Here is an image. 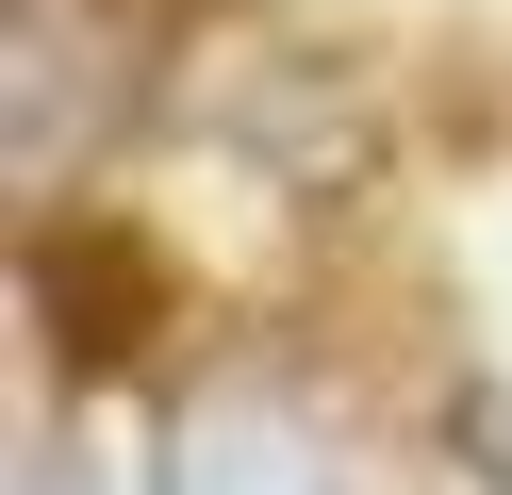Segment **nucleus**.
I'll return each instance as SVG.
<instances>
[{"mask_svg":"<svg viewBox=\"0 0 512 495\" xmlns=\"http://www.w3.org/2000/svg\"><path fill=\"white\" fill-rule=\"evenodd\" d=\"M463 462H479V479L512 495V396H479V413H463Z\"/></svg>","mask_w":512,"mask_h":495,"instance_id":"obj_4","label":"nucleus"},{"mask_svg":"<svg viewBox=\"0 0 512 495\" xmlns=\"http://www.w3.org/2000/svg\"><path fill=\"white\" fill-rule=\"evenodd\" d=\"M17 297H34V330H50V363H67V380H116V363L166 330V264L133 248V215H34Z\"/></svg>","mask_w":512,"mask_h":495,"instance_id":"obj_2","label":"nucleus"},{"mask_svg":"<svg viewBox=\"0 0 512 495\" xmlns=\"http://www.w3.org/2000/svg\"><path fill=\"white\" fill-rule=\"evenodd\" d=\"M34 495H83V479H67V462H34Z\"/></svg>","mask_w":512,"mask_h":495,"instance_id":"obj_5","label":"nucleus"},{"mask_svg":"<svg viewBox=\"0 0 512 495\" xmlns=\"http://www.w3.org/2000/svg\"><path fill=\"white\" fill-rule=\"evenodd\" d=\"M149 50H166V0H0V149H17V182H67L149 99Z\"/></svg>","mask_w":512,"mask_h":495,"instance_id":"obj_1","label":"nucleus"},{"mask_svg":"<svg viewBox=\"0 0 512 495\" xmlns=\"http://www.w3.org/2000/svg\"><path fill=\"white\" fill-rule=\"evenodd\" d=\"M166 495H331V446H314L265 380H215V396H182V429H166Z\"/></svg>","mask_w":512,"mask_h":495,"instance_id":"obj_3","label":"nucleus"}]
</instances>
